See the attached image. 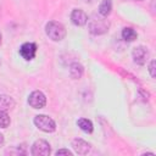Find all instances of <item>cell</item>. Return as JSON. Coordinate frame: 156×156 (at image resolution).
<instances>
[{
    "instance_id": "cell-2",
    "label": "cell",
    "mask_w": 156,
    "mask_h": 156,
    "mask_svg": "<svg viewBox=\"0 0 156 156\" xmlns=\"http://www.w3.org/2000/svg\"><path fill=\"white\" fill-rule=\"evenodd\" d=\"M45 33L51 40L60 41L66 37V28L57 21H50L45 26Z\"/></svg>"
},
{
    "instance_id": "cell-4",
    "label": "cell",
    "mask_w": 156,
    "mask_h": 156,
    "mask_svg": "<svg viewBox=\"0 0 156 156\" xmlns=\"http://www.w3.org/2000/svg\"><path fill=\"white\" fill-rule=\"evenodd\" d=\"M50 152H51V147L46 140L39 139V140L34 141V144L32 145L30 154L33 156H49Z\"/></svg>"
},
{
    "instance_id": "cell-18",
    "label": "cell",
    "mask_w": 156,
    "mask_h": 156,
    "mask_svg": "<svg viewBox=\"0 0 156 156\" xmlns=\"http://www.w3.org/2000/svg\"><path fill=\"white\" fill-rule=\"evenodd\" d=\"M2 144H4V135L0 133V146H1Z\"/></svg>"
},
{
    "instance_id": "cell-8",
    "label": "cell",
    "mask_w": 156,
    "mask_h": 156,
    "mask_svg": "<svg viewBox=\"0 0 156 156\" xmlns=\"http://www.w3.org/2000/svg\"><path fill=\"white\" fill-rule=\"evenodd\" d=\"M71 21L76 26H84L88 22V15L80 9H74L71 12Z\"/></svg>"
},
{
    "instance_id": "cell-3",
    "label": "cell",
    "mask_w": 156,
    "mask_h": 156,
    "mask_svg": "<svg viewBox=\"0 0 156 156\" xmlns=\"http://www.w3.org/2000/svg\"><path fill=\"white\" fill-rule=\"evenodd\" d=\"M34 124L37 128H39L40 130L45 132V133H51L56 129V123L52 118H50L49 116L45 115H38L34 117Z\"/></svg>"
},
{
    "instance_id": "cell-9",
    "label": "cell",
    "mask_w": 156,
    "mask_h": 156,
    "mask_svg": "<svg viewBox=\"0 0 156 156\" xmlns=\"http://www.w3.org/2000/svg\"><path fill=\"white\" fill-rule=\"evenodd\" d=\"M72 146L78 155H87L90 151V144L79 138H77L72 141Z\"/></svg>"
},
{
    "instance_id": "cell-11",
    "label": "cell",
    "mask_w": 156,
    "mask_h": 156,
    "mask_svg": "<svg viewBox=\"0 0 156 156\" xmlns=\"http://www.w3.org/2000/svg\"><path fill=\"white\" fill-rule=\"evenodd\" d=\"M15 107V100L9 95H0V110L9 111Z\"/></svg>"
},
{
    "instance_id": "cell-10",
    "label": "cell",
    "mask_w": 156,
    "mask_h": 156,
    "mask_svg": "<svg viewBox=\"0 0 156 156\" xmlns=\"http://www.w3.org/2000/svg\"><path fill=\"white\" fill-rule=\"evenodd\" d=\"M84 73V67L79 62H73L69 66V76L73 79H79Z\"/></svg>"
},
{
    "instance_id": "cell-20",
    "label": "cell",
    "mask_w": 156,
    "mask_h": 156,
    "mask_svg": "<svg viewBox=\"0 0 156 156\" xmlns=\"http://www.w3.org/2000/svg\"><path fill=\"white\" fill-rule=\"evenodd\" d=\"M133 1H143V0H133Z\"/></svg>"
},
{
    "instance_id": "cell-14",
    "label": "cell",
    "mask_w": 156,
    "mask_h": 156,
    "mask_svg": "<svg viewBox=\"0 0 156 156\" xmlns=\"http://www.w3.org/2000/svg\"><path fill=\"white\" fill-rule=\"evenodd\" d=\"M136 37H138V34H136V32L133 29V28H124L123 30H122V38L126 40V41H128V43H130V41H134L135 39H136Z\"/></svg>"
},
{
    "instance_id": "cell-1",
    "label": "cell",
    "mask_w": 156,
    "mask_h": 156,
    "mask_svg": "<svg viewBox=\"0 0 156 156\" xmlns=\"http://www.w3.org/2000/svg\"><path fill=\"white\" fill-rule=\"evenodd\" d=\"M87 23H88L89 32L95 35L104 34L110 28V22L106 20V17H102V16H93L90 20L88 18Z\"/></svg>"
},
{
    "instance_id": "cell-7",
    "label": "cell",
    "mask_w": 156,
    "mask_h": 156,
    "mask_svg": "<svg viewBox=\"0 0 156 156\" xmlns=\"http://www.w3.org/2000/svg\"><path fill=\"white\" fill-rule=\"evenodd\" d=\"M35 54H37V45L34 43H24L20 48V55L26 61L33 60L34 56H35Z\"/></svg>"
},
{
    "instance_id": "cell-16",
    "label": "cell",
    "mask_w": 156,
    "mask_h": 156,
    "mask_svg": "<svg viewBox=\"0 0 156 156\" xmlns=\"http://www.w3.org/2000/svg\"><path fill=\"white\" fill-rule=\"evenodd\" d=\"M155 65H156V61L155 60H152L150 62V65H149V72H150V76L152 78H155V76H156V73H155Z\"/></svg>"
},
{
    "instance_id": "cell-6",
    "label": "cell",
    "mask_w": 156,
    "mask_h": 156,
    "mask_svg": "<svg viewBox=\"0 0 156 156\" xmlns=\"http://www.w3.org/2000/svg\"><path fill=\"white\" fill-rule=\"evenodd\" d=\"M133 60L136 65H145L146 61L149 60V50L145 48V46H136L134 48L133 52Z\"/></svg>"
},
{
    "instance_id": "cell-21",
    "label": "cell",
    "mask_w": 156,
    "mask_h": 156,
    "mask_svg": "<svg viewBox=\"0 0 156 156\" xmlns=\"http://www.w3.org/2000/svg\"><path fill=\"white\" fill-rule=\"evenodd\" d=\"M0 13H1V7H0Z\"/></svg>"
},
{
    "instance_id": "cell-22",
    "label": "cell",
    "mask_w": 156,
    "mask_h": 156,
    "mask_svg": "<svg viewBox=\"0 0 156 156\" xmlns=\"http://www.w3.org/2000/svg\"><path fill=\"white\" fill-rule=\"evenodd\" d=\"M85 1H91V0H85Z\"/></svg>"
},
{
    "instance_id": "cell-19",
    "label": "cell",
    "mask_w": 156,
    "mask_h": 156,
    "mask_svg": "<svg viewBox=\"0 0 156 156\" xmlns=\"http://www.w3.org/2000/svg\"><path fill=\"white\" fill-rule=\"evenodd\" d=\"M1 41H2V37H1V33H0V45H1Z\"/></svg>"
},
{
    "instance_id": "cell-15",
    "label": "cell",
    "mask_w": 156,
    "mask_h": 156,
    "mask_svg": "<svg viewBox=\"0 0 156 156\" xmlns=\"http://www.w3.org/2000/svg\"><path fill=\"white\" fill-rule=\"evenodd\" d=\"M10 126V117L6 111L0 110V128H7Z\"/></svg>"
},
{
    "instance_id": "cell-5",
    "label": "cell",
    "mask_w": 156,
    "mask_h": 156,
    "mask_svg": "<svg viewBox=\"0 0 156 156\" xmlns=\"http://www.w3.org/2000/svg\"><path fill=\"white\" fill-rule=\"evenodd\" d=\"M28 104L33 108H43L46 105V98L40 90H34L28 96Z\"/></svg>"
},
{
    "instance_id": "cell-17",
    "label": "cell",
    "mask_w": 156,
    "mask_h": 156,
    "mask_svg": "<svg viewBox=\"0 0 156 156\" xmlns=\"http://www.w3.org/2000/svg\"><path fill=\"white\" fill-rule=\"evenodd\" d=\"M56 155H72V152L69 151V150H67V149H60V150H57L56 151Z\"/></svg>"
},
{
    "instance_id": "cell-12",
    "label": "cell",
    "mask_w": 156,
    "mask_h": 156,
    "mask_svg": "<svg viewBox=\"0 0 156 156\" xmlns=\"http://www.w3.org/2000/svg\"><path fill=\"white\" fill-rule=\"evenodd\" d=\"M112 10V1L111 0H102L99 5V15L102 17H107Z\"/></svg>"
},
{
    "instance_id": "cell-13",
    "label": "cell",
    "mask_w": 156,
    "mask_h": 156,
    "mask_svg": "<svg viewBox=\"0 0 156 156\" xmlns=\"http://www.w3.org/2000/svg\"><path fill=\"white\" fill-rule=\"evenodd\" d=\"M77 124H78V127H79L83 132H85V133H91V132H93V123H91V121H89L88 118H79V119L77 121Z\"/></svg>"
}]
</instances>
